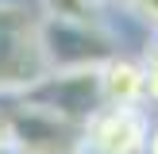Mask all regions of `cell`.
<instances>
[{
    "mask_svg": "<svg viewBox=\"0 0 158 154\" xmlns=\"http://www.w3.org/2000/svg\"><path fill=\"white\" fill-rule=\"evenodd\" d=\"M154 112L147 104L100 100L81 120L73 154H147V131Z\"/></svg>",
    "mask_w": 158,
    "mask_h": 154,
    "instance_id": "7a4b0ae2",
    "label": "cell"
},
{
    "mask_svg": "<svg viewBox=\"0 0 158 154\" xmlns=\"http://www.w3.org/2000/svg\"><path fill=\"white\" fill-rule=\"evenodd\" d=\"M147 154H158V120H151V131H147Z\"/></svg>",
    "mask_w": 158,
    "mask_h": 154,
    "instance_id": "52a82bcc",
    "label": "cell"
},
{
    "mask_svg": "<svg viewBox=\"0 0 158 154\" xmlns=\"http://www.w3.org/2000/svg\"><path fill=\"white\" fill-rule=\"evenodd\" d=\"M120 23L139 31H158V0H104Z\"/></svg>",
    "mask_w": 158,
    "mask_h": 154,
    "instance_id": "5b68a950",
    "label": "cell"
},
{
    "mask_svg": "<svg viewBox=\"0 0 158 154\" xmlns=\"http://www.w3.org/2000/svg\"><path fill=\"white\" fill-rule=\"evenodd\" d=\"M0 154H23L19 139H15V127H12V120H8V112H4V104H0Z\"/></svg>",
    "mask_w": 158,
    "mask_h": 154,
    "instance_id": "8992f818",
    "label": "cell"
},
{
    "mask_svg": "<svg viewBox=\"0 0 158 154\" xmlns=\"http://www.w3.org/2000/svg\"><path fill=\"white\" fill-rule=\"evenodd\" d=\"M135 58H139V69H143V104L151 112H158V31H143Z\"/></svg>",
    "mask_w": 158,
    "mask_h": 154,
    "instance_id": "277c9868",
    "label": "cell"
},
{
    "mask_svg": "<svg viewBox=\"0 0 158 154\" xmlns=\"http://www.w3.org/2000/svg\"><path fill=\"white\" fill-rule=\"evenodd\" d=\"M39 38V0H0V96L46 73Z\"/></svg>",
    "mask_w": 158,
    "mask_h": 154,
    "instance_id": "6da1fadb",
    "label": "cell"
},
{
    "mask_svg": "<svg viewBox=\"0 0 158 154\" xmlns=\"http://www.w3.org/2000/svg\"><path fill=\"white\" fill-rule=\"evenodd\" d=\"M97 85H100V100H112V104H143V69H139L135 54L112 50L97 66Z\"/></svg>",
    "mask_w": 158,
    "mask_h": 154,
    "instance_id": "3957f363",
    "label": "cell"
}]
</instances>
